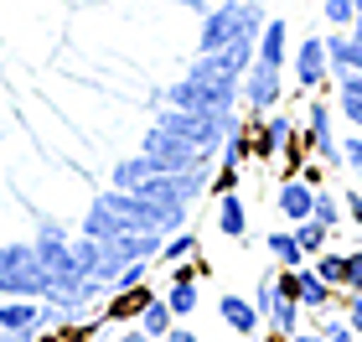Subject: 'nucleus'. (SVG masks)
<instances>
[{
	"label": "nucleus",
	"instance_id": "nucleus-26",
	"mask_svg": "<svg viewBox=\"0 0 362 342\" xmlns=\"http://www.w3.org/2000/svg\"><path fill=\"white\" fill-rule=\"evenodd\" d=\"M310 327H316V332H321L326 342H362V337L352 332V321L341 317V312H321L316 321H310Z\"/></svg>",
	"mask_w": 362,
	"mask_h": 342
},
{
	"label": "nucleus",
	"instance_id": "nucleus-25",
	"mask_svg": "<svg viewBox=\"0 0 362 342\" xmlns=\"http://www.w3.org/2000/svg\"><path fill=\"white\" fill-rule=\"evenodd\" d=\"M295 244L305 249V259H316L321 249H332V228L316 223V218H305V223H295Z\"/></svg>",
	"mask_w": 362,
	"mask_h": 342
},
{
	"label": "nucleus",
	"instance_id": "nucleus-40",
	"mask_svg": "<svg viewBox=\"0 0 362 342\" xmlns=\"http://www.w3.org/2000/svg\"><path fill=\"white\" fill-rule=\"evenodd\" d=\"M337 89H347V93H362V73H352V78H341Z\"/></svg>",
	"mask_w": 362,
	"mask_h": 342
},
{
	"label": "nucleus",
	"instance_id": "nucleus-36",
	"mask_svg": "<svg viewBox=\"0 0 362 342\" xmlns=\"http://www.w3.org/2000/svg\"><path fill=\"white\" fill-rule=\"evenodd\" d=\"M160 342H202V337H197L192 327H181V321H176V327H171L166 337H160Z\"/></svg>",
	"mask_w": 362,
	"mask_h": 342
},
{
	"label": "nucleus",
	"instance_id": "nucleus-13",
	"mask_svg": "<svg viewBox=\"0 0 362 342\" xmlns=\"http://www.w3.org/2000/svg\"><path fill=\"white\" fill-rule=\"evenodd\" d=\"M156 296V285H129V290H109L104 306H98V317L109 321V327H129V321L140 317V306Z\"/></svg>",
	"mask_w": 362,
	"mask_h": 342
},
{
	"label": "nucleus",
	"instance_id": "nucleus-32",
	"mask_svg": "<svg viewBox=\"0 0 362 342\" xmlns=\"http://www.w3.org/2000/svg\"><path fill=\"white\" fill-rule=\"evenodd\" d=\"M341 290H362V239L347 244V285Z\"/></svg>",
	"mask_w": 362,
	"mask_h": 342
},
{
	"label": "nucleus",
	"instance_id": "nucleus-23",
	"mask_svg": "<svg viewBox=\"0 0 362 342\" xmlns=\"http://www.w3.org/2000/svg\"><path fill=\"white\" fill-rule=\"evenodd\" d=\"M218 161H228V166H249V161H254V130H249V120H243V125L233 130V135L223 140Z\"/></svg>",
	"mask_w": 362,
	"mask_h": 342
},
{
	"label": "nucleus",
	"instance_id": "nucleus-7",
	"mask_svg": "<svg viewBox=\"0 0 362 342\" xmlns=\"http://www.w3.org/2000/svg\"><path fill=\"white\" fill-rule=\"evenodd\" d=\"M285 68H290V84L300 93H321L326 84H332V68H326V37H316V31L300 37Z\"/></svg>",
	"mask_w": 362,
	"mask_h": 342
},
{
	"label": "nucleus",
	"instance_id": "nucleus-31",
	"mask_svg": "<svg viewBox=\"0 0 362 342\" xmlns=\"http://www.w3.org/2000/svg\"><path fill=\"white\" fill-rule=\"evenodd\" d=\"M341 166H347L352 176H362V130L341 135Z\"/></svg>",
	"mask_w": 362,
	"mask_h": 342
},
{
	"label": "nucleus",
	"instance_id": "nucleus-3",
	"mask_svg": "<svg viewBox=\"0 0 362 342\" xmlns=\"http://www.w3.org/2000/svg\"><path fill=\"white\" fill-rule=\"evenodd\" d=\"M300 140H305V156L321 161L326 171L341 166V135H337V104L326 93H310V104L300 114Z\"/></svg>",
	"mask_w": 362,
	"mask_h": 342
},
{
	"label": "nucleus",
	"instance_id": "nucleus-37",
	"mask_svg": "<svg viewBox=\"0 0 362 342\" xmlns=\"http://www.w3.org/2000/svg\"><path fill=\"white\" fill-rule=\"evenodd\" d=\"M176 6H181V11H192V16H197V21H202V16L212 11V6H207V0H176Z\"/></svg>",
	"mask_w": 362,
	"mask_h": 342
},
{
	"label": "nucleus",
	"instance_id": "nucleus-2",
	"mask_svg": "<svg viewBox=\"0 0 362 342\" xmlns=\"http://www.w3.org/2000/svg\"><path fill=\"white\" fill-rule=\"evenodd\" d=\"M0 296H21V301L47 296V275H42V259H37V244L31 239L0 244Z\"/></svg>",
	"mask_w": 362,
	"mask_h": 342
},
{
	"label": "nucleus",
	"instance_id": "nucleus-38",
	"mask_svg": "<svg viewBox=\"0 0 362 342\" xmlns=\"http://www.w3.org/2000/svg\"><path fill=\"white\" fill-rule=\"evenodd\" d=\"M290 342H326V337H321V332H316V327H310V321H305L300 332H290Z\"/></svg>",
	"mask_w": 362,
	"mask_h": 342
},
{
	"label": "nucleus",
	"instance_id": "nucleus-21",
	"mask_svg": "<svg viewBox=\"0 0 362 342\" xmlns=\"http://www.w3.org/2000/svg\"><path fill=\"white\" fill-rule=\"evenodd\" d=\"M135 327H140V332H151L156 342H160V337H166V332L176 327V317H171V306H166V296H160V290H156V296H151V301H145V306H140V317H135Z\"/></svg>",
	"mask_w": 362,
	"mask_h": 342
},
{
	"label": "nucleus",
	"instance_id": "nucleus-24",
	"mask_svg": "<svg viewBox=\"0 0 362 342\" xmlns=\"http://www.w3.org/2000/svg\"><path fill=\"white\" fill-rule=\"evenodd\" d=\"M310 218L316 223H326L337 234L341 223H347V213H341V192H332V187H316V203H310Z\"/></svg>",
	"mask_w": 362,
	"mask_h": 342
},
{
	"label": "nucleus",
	"instance_id": "nucleus-12",
	"mask_svg": "<svg viewBox=\"0 0 362 342\" xmlns=\"http://www.w3.org/2000/svg\"><path fill=\"white\" fill-rule=\"evenodd\" d=\"M326 68H332V84L362 73V42L352 31H326Z\"/></svg>",
	"mask_w": 362,
	"mask_h": 342
},
{
	"label": "nucleus",
	"instance_id": "nucleus-35",
	"mask_svg": "<svg viewBox=\"0 0 362 342\" xmlns=\"http://www.w3.org/2000/svg\"><path fill=\"white\" fill-rule=\"evenodd\" d=\"M300 182H310V187H326V166H321V161H305V166H300Z\"/></svg>",
	"mask_w": 362,
	"mask_h": 342
},
{
	"label": "nucleus",
	"instance_id": "nucleus-43",
	"mask_svg": "<svg viewBox=\"0 0 362 342\" xmlns=\"http://www.w3.org/2000/svg\"><path fill=\"white\" fill-rule=\"evenodd\" d=\"M249 6H269V0H249Z\"/></svg>",
	"mask_w": 362,
	"mask_h": 342
},
{
	"label": "nucleus",
	"instance_id": "nucleus-39",
	"mask_svg": "<svg viewBox=\"0 0 362 342\" xmlns=\"http://www.w3.org/2000/svg\"><path fill=\"white\" fill-rule=\"evenodd\" d=\"M42 332H6V327H0V342H37Z\"/></svg>",
	"mask_w": 362,
	"mask_h": 342
},
{
	"label": "nucleus",
	"instance_id": "nucleus-22",
	"mask_svg": "<svg viewBox=\"0 0 362 342\" xmlns=\"http://www.w3.org/2000/svg\"><path fill=\"white\" fill-rule=\"evenodd\" d=\"M310 270H316L332 290H341V285H347V249H337V244H332V249H321L316 259H310Z\"/></svg>",
	"mask_w": 362,
	"mask_h": 342
},
{
	"label": "nucleus",
	"instance_id": "nucleus-41",
	"mask_svg": "<svg viewBox=\"0 0 362 342\" xmlns=\"http://www.w3.org/2000/svg\"><path fill=\"white\" fill-rule=\"evenodd\" d=\"M259 342H290L285 332H274V327H264V332H259Z\"/></svg>",
	"mask_w": 362,
	"mask_h": 342
},
{
	"label": "nucleus",
	"instance_id": "nucleus-30",
	"mask_svg": "<svg viewBox=\"0 0 362 342\" xmlns=\"http://www.w3.org/2000/svg\"><path fill=\"white\" fill-rule=\"evenodd\" d=\"M337 312L347 317V321H352V332L362 337V290H341V296H337Z\"/></svg>",
	"mask_w": 362,
	"mask_h": 342
},
{
	"label": "nucleus",
	"instance_id": "nucleus-27",
	"mask_svg": "<svg viewBox=\"0 0 362 342\" xmlns=\"http://www.w3.org/2000/svg\"><path fill=\"white\" fill-rule=\"evenodd\" d=\"M321 21L332 26V31H352L357 6H352V0H321Z\"/></svg>",
	"mask_w": 362,
	"mask_h": 342
},
{
	"label": "nucleus",
	"instance_id": "nucleus-4",
	"mask_svg": "<svg viewBox=\"0 0 362 342\" xmlns=\"http://www.w3.org/2000/svg\"><path fill=\"white\" fill-rule=\"evenodd\" d=\"M285 104V68H274V62H249V73H243L238 84V109L243 114H269Z\"/></svg>",
	"mask_w": 362,
	"mask_h": 342
},
{
	"label": "nucleus",
	"instance_id": "nucleus-42",
	"mask_svg": "<svg viewBox=\"0 0 362 342\" xmlns=\"http://www.w3.org/2000/svg\"><path fill=\"white\" fill-rule=\"evenodd\" d=\"M352 37H357V42H362V11H357V21H352Z\"/></svg>",
	"mask_w": 362,
	"mask_h": 342
},
{
	"label": "nucleus",
	"instance_id": "nucleus-14",
	"mask_svg": "<svg viewBox=\"0 0 362 342\" xmlns=\"http://www.w3.org/2000/svg\"><path fill=\"white\" fill-rule=\"evenodd\" d=\"M254 57L259 62H274V68H285V62H290V21H285V16H269V21H264Z\"/></svg>",
	"mask_w": 362,
	"mask_h": 342
},
{
	"label": "nucleus",
	"instance_id": "nucleus-15",
	"mask_svg": "<svg viewBox=\"0 0 362 342\" xmlns=\"http://www.w3.org/2000/svg\"><path fill=\"white\" fill-rule=\"evenodd\" d=\"M218 203V234L223 239H249V203H243V192H223V198H212Z\"/></svg>",
	"mask_w": 362,
	"mask_h": 342
},
{
	"label": "nucleus",
	"instance_id": "nucleus-8",
	"mask_svg": "<svg viewBox=\"0 0 362 342\" xmlns=\"http://www.w3.org/2000/svg\"><path fill=\"white\" fill-rule=\"evenodd\" d=\"M202 275H207V259H202V254L187 259V265H171V270H166V290H160V296H166V306H171L176 321H187L197 306H202V285H197Z\"/></svg>",
	"mask_w": 362,
	"mask_h": 342
},
{
	"label": "nucleus",
	"instance_id": "nucleus-16",
	"mask_svg": "<svg viewBox=\"0 0 362 342\" xmlns=\"http://www.w3.org/2000/svg\"><path fill=\"white\" fill-rule=\"evenodd\" d=\"M0 327L6 332H42V301L0 296Z\"/></svg>",
	"mask_w": 362,
	"mask_h": 342
},
{
	"label": "nucleus",
	"instance_id": "nucleus-9",
	"mask_svg": "<svg viewBox=\"0 0 362 342\" xmlns=\"http://www.w3.org/2000/svg\"><path fill=\"white\" fill-rule=\"evenodd\" d=\"M218 317H223L228 332H238V337H249V342L264 332V317H259L254 296H238V290H223V296H218Z\"/></svg>",
	"mask_w": 362,
	"mask_h": 342
},
{
	"label": "nucleus",
	"instance_id": "nucleus-17",
	"mask_svg": "<svg viewBox=\"0 0 362 342\" xmlns=\"http://www.w3.org/2000/svg\"><path fill=\"white\" fill-rule=\"evenodd\" d=\"M151 176H156V161L151 156H124V161H114V166H109V187H119V192H140L145 182H151Z\"/></svg>",
	"mask_w": 362,
	"mask_h": 342
},
{
	"label": "nucleus",
	"instance_id": "nucleus-20",
	"mask_svg": "<svg viewBox=\"0 0 362 342\" xmlns=\"http://www.w3.org/2000/svg\"><path fill=\"white\" fill-rule=\"evenodd\" d=\"M197 254H202V239H197L192 223H187V228H176V234L160 244V259H156V265L171 270V265H187V259H197Z\"/></svg>",
	"mask_w": 362,
	"mask_h": 342
},
{
	"label": "nucleus",
	"instance_id": "nucleus-11",
	"mask_svg": "<svg viewBox=\"0 0 362 342\" xmlns=\"http://www.w3.org/2000/svg\"><path fill=\"white\" fill-rule=\"evenodd\" d=\"M337 296H341V290H332V285H326V280H321V275L310 270V265H300V270H295V301H300V312H305V317L337 312Z\"/></svg>",
	"mask_w": 362,
	"mask_h": 342
},
{
	"label": "nucleus",
	"instance_id": "nucleus-5",
	"mask_svg": "<svg viewBox=\"0 0 362 342\" xmlns=\"http://www.w3.org/2000/svg\"><path fill=\"white\" fill-rule=\"evenodd\" d=\"M140 156H151L156 171H192V166L218 161V156H202L197 145H187L181 135H171V130H160V125H151V130L140 135Z\"/></svg>",
	"mask_w": 362,
	"mask_h": 342
},
{
	"label": "nucleus",
	"instance_id": "nucleus-44",
	"mask_svg": "<svg viewBox=\"0 0 362 342\" xmlns=\"http://www.w3.org/2000/svg\"><path fill=\"white\" fill-rule=\"evenodd\" d=\"M207 6H223V0H207Z\"/></svg>",
	"mask_w": 362,
	"mask_h": 342
},
{
	"label": "nucleus",
	"instance_id": "nucleus-6",
	"mask_svg": "<svg viewBox=\"0 0 362 342\" xmlns=\"http://www.w3.org/2000/svg\"><path fill=\"white\" fill-rule=\"evenodd\" d=\"M249 130H254V161L274 166L285 156V145L300 135V120L290 109H269V114H249Z\"/></svg>",
	"mask_w": 362,
	"mask_h": 342
},
{
	"label": "nucleus",
	"instance_id": "nucleus-1",
	"mask_svg": "<svg viewBox=\"0 0 362 342\" xmlns=\"http://www.w3.org/2000/svg\"><path fill=\"white\" fill-rule=\"evenodd\" d=\"M269 21L264 6H249V0H223L202 16V31H197V52H223L238 37H259Z\"/></svg>",
	"mask_w": 362,
	"mask_h": 342
},
{
	"label": "nucleus",
	"instance_id": "nucleus-45",
	"mask_svg": "<svg viewBox=\"0 0 362 342\" xmlns=\"http://www.w3.org/2000/svg\"><path fill=\"white\" fill-rule=\"evenodd\" d=\"M352 6H357V11H362V0H352Z\"/></svg>",
	"mask_w": 362,
	"mask_h": 342
},
{
	"label": "nucleus",
	"instance_id": "nucleus-18",
	"mask_svg": "<svg viewBox=\"0 0 362 342\" xmlns=\"http://www.w3.org/2000/svg\"><path fill=\"white\" fill-rule=\"evenodd\" d=\"M264 249H269V259H274L279 270H300V265H310L305 249L295 244V228H290V223H285V228H269V234H264Z\"/></svg>",
	"mask_w": 362,
	"mask_h": 342
},
{
	"label": "nucleus",
	"instance_id": "nucleus-33",
	"mask_svg": "<svg viewBox=\"0 0 362 342\" xmlns=\"http://www.w3.org/2000/svg\"><path fill=\"white\" fill-rule=\"evenodd\" d=\"M341 213H347V223L362 234V192H357V182H352L347 192H341Z\"/></svg>",
	"mask_w": 362,
	"mask_h": 342
},
{
	"label": "nucleus",
	"instance_id": "nucleus-10",
	"mask_svg": "<svg viewBox=\"0 0 362 342\" xmlns=\"http://www.w3.org/2000/svg\"><path fill=\"white\" fill-rule=\"evenodd\" d=\"M310 203H316V187L300 182V176H279V182H274V213L285 218L290 228L310 218Z\"/></svg>",
	"mask_w": 362,
	"mask_h": 342
},
{
	"label": "nucleus",
	"instance_id": "nucleus-19",
	"mask_svg": "<svg viewBox=\"0 0 362 342\" xmlns=\"http://www.w3.org/2000/svg\"><path fill=\"white\" fill-rule=\"evenodd\" d=\"M264 327H274V332H300L305 327V312H300V301L295 296H279L274 290V301H269V312H264Z\"/></svg>",
	"mask_w": 362,
	"mask_h": 342
},
{
	"label": "nucleus",
	"instance_id": "nucleus-28",
	"mask_svg": "<svg viewBox=\"0 0 362 342\" xmlns=\"http://www.w3.org/2000/svg\"><path fill=\"white\" fill-rule=\"evenodd\" d=\"M238 182H243V166H228V161H218V166H212V182H207V198L238 192Z\"/></svg>",
	"mask_w": 362,
	"mask_h": 342
},
{
	"label": "nucleus",
	"instance_id": "nucleus-34",
	"mask_svg": "<svg viewBox=\"0 0 362 342\" xmlns=\"http://www.w3.org/2000/svg\"><path fill=\"white\" fill-rule=\"evenodd\" d=\"M109 342H156L151 332H140L135 321H129V327H119V332H109Z\"/></svg>",
	"mask_w": 362,
	"mask_h": 342
},
{
	"label": "nucleus",
	"instance_id": "nucleus-46",
	"mask_svg": "<svg viewBox=\"0 0 362 342\" xmlns=\"http://www.w3.org/2000/svg\"><path fill=\"white\" fill-rule=\"evenodd\" d=\"M254 342H259V337H254Z\"/></svg>",
	"mask_w": 362,
	"mask_h": 342
},
{
	"label": "nucleus",
	"instance_id": "nucleus-29",
	"mask_svg": "<svg viewBox=\"0 0 362 342\" xmlns=\"http://www.w3.org/2000/svg\"><path fill=\"white\" fill-rule=\"evenodd\" d=\"M31 223H37L31 239H73V223L57 218V213H31Z\"/></svg>",
	"mask_w": 362,
	"mask_h": 342
}]
</instances>
